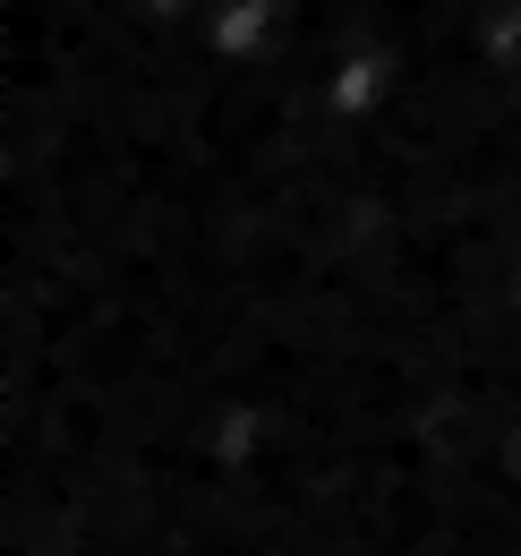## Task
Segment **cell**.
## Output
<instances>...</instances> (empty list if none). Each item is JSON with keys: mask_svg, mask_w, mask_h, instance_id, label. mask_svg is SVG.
<instances>
[{"mask_svg": "<svg viewBox=\"0 0 521 556\" xmlns=\"http://www.w3.org/2000/svg\"><path fill=\"white\" fill-rule=\"evenodd\" d=\"M393 94H402V52H385V43H359L326 70V112L342 129H377L393 112Z\"/></svg>", "mask_w": 521, "mask_h": 556, "instance_id": "obj_1", "label": "cell"}, {"mask_svg": "<svg viewBox=\"0 0 521 556\" xmlns=\"http://www.w3.org/2000/svg\"><path fill=\"white\" fill-rule=\"evenodd\" d=\"M205 52L223 61V70H257L282 52V35H291V9L282 0H223V9H205Z\"/></svg>", "mask_w": 521, "mask_h": 556, "instance_id": "obj_2", "label": "cell"}]
</instances>
